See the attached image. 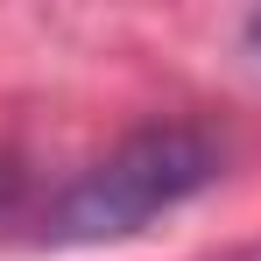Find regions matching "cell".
Masks as SVG:
<instances>
[{"instance_id": "1", "label": "cell", "mask_w": 261, "mask_h": 261, "mask_svg": "<svg viewBox=\"0 0 261 261\" xmlns=\"http://www.w3.org/2000/svg\"><path fill=\"white\" fill-rule=\"evenodd\" d=\"M226 170V141L191 120H163V127L127 134L120 148H106L78 184H64L43 212L49 247H92V240H127L148 219L176 212L184 198H198L212 176Z\"/></svg>"}, {"instance_id": "2", "label": "cell", "mask_w": 261, "mask_h": 261, "mask_svg": "<svg viewBox=\"0 0 261 261\" xmlns=\"http://www.w3.org/2000/svg\"><path fill=\"white\" fill-rule=\"evenodd\" d=\"M7 198H14V170L0 163V205H7Z\"/></svg>"}, {"instance_id": "3", "label": "cell", "mask_w": 261, "mask_h": 261, "mask_svg": "<svg viewBox=\"0 0 261 261\" xmlns=\"http://www.w3.org/2000/svg\"><path fill=\"white\" fill-rule=\"evenodd\" d=\"M247 43H254V49H261V14H254V21H247Z\"/></svg>"}]
</instances>
